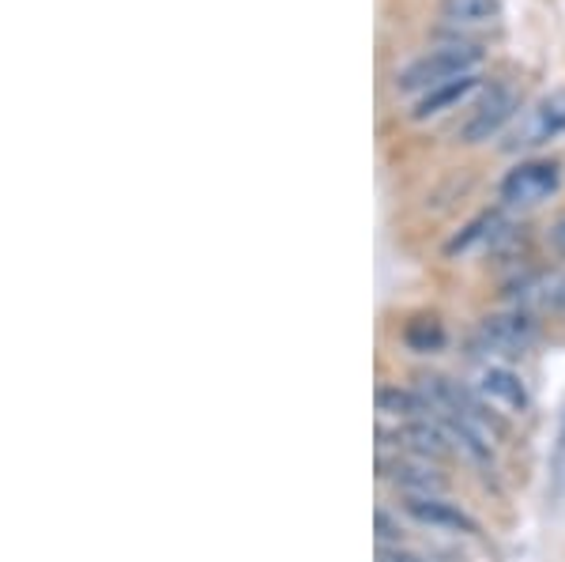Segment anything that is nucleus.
<instances>
[{"mask_svg":"<svg viewBox=\"0 0 565 562\" xmlns=\"http://www.w3.org/2000/svg\"><path fill=\"white\" fill-rule=\"evenodd\" d=\"M482 65V50L471 42H452L441 45V50H430L423 57H415L412 65H404L396 72V87L404 95H418V91H434L441 84H452V79L476 76V68Z\"/></svg>","mask_w":565,"mask_h":562,"instance_id":"1","label":"nucleus"},{"mask_svg":"<svg viewBox=\"0 0 565 562\" xmlns=\"http://www.w3.org/2000/svg\"><path fill=\"white\" fill-rule=\"evenodd\" d=\"M558 136H565V87L551 91V95H543L532 110H524V117L516 121V129L509 132L505 148L532 151V148H543V144L558 140Z\"/></svg>","mask_w":565,"mask_h":562,"instance_id":"2","label":"nucleus"},{"mask_svg":"<svg viewBox=\"0 0 565 562\" xmlns=\"http://www.w3.org/2000/svg\"><path fill=\"white\" fill-rule=\"evenodd\" d=\"M558 185H562L558 162L532 159L505 174V181H501V201L509 208H535V204H543L546 197L558 193Z\"/></svg>","mask_w":565,"mask_h":562,"instance_id":"3","label":"nucleus"},{"mask_svg":"<svg viewBox=\"0 0 565 562\" xmlns=\"http://www.w3.org/2000/svg\"><path fill=\"white\" fill-rule=\"evenodd\" d=\"M516 110H521V95H516L509 84H494L487 95H482V103L476 106V110H471L468 121H463L460 140L463 144L490 140V136H498L509 121H513Z\"/></svg>","mask_w":565,"mask_h":562,"instance_id":"4","label":"nucleus"},{"mask_svg":"<svg viewBox=\"0 0 565 562\" xmlns=\"http://www.w3.org/2000/svg\"><path fill=\"white\" fill-rule=\"evenodd\" d=\"M392 438H396V449L412 453V457H423V460H449L452 453H457V442H452L449 427H445L437 415H430V420L399 423Z\"/></svg>","mask_w":565,"mask_h":562,"instance_id":"5","label":"nucleus"},{"mask_svg":"<svg viewBox=\"0 0 565 562\" xmlns=\"http://www.w3.org/2000/svg\"><path fill=\"white\" fill-rule=\"evenodd\" d=\"M381 476H388L407 498H434L445 491V476L434 468V460L412 457V453L396 460H381Z\"/></svg>","mask_w":565,"mask_h":562,"instance_id":"6","label":"nucleus"},{"mask_svg":"<svg viewBox=\"0 0 565 562\" xmlns=\"http://www.w3.org/2000/svg\"><path fill=\"white\" fill-rule=\"evenodd\" d=\"M479 340L501 356H524L535 340V321L527 314H494L479 325Z\"/></svg>","mask_w":565,"mask_h":562,"instance_id":"7","label":"nucleus"},{"mask_svg":"<svg viewBox=\"0 0 565 562\" xmlns=\"http://www.w3.org/2000/svg\"><path fill=\"white\" fill-rule=\"evenodd\" d=\"M407 518H415L418 524L426 529H437V532H457V537H476L479 524L460 510V506L445 502L441 495L434 498H407Z\"/></svg>","mask_w":565,"mask_h":562,"instance_id":"8","label":"nucleus"},{"mask_svg":"<svg viewBox=\"0 0 565 562\" xmlns=\"http://www.w3.org/2000/svg\"><path fill=\"white\" fill-rule=\"evenodd\" d=\"M377 412L392 415V420H399V423H412V420H430L434 407L423 393H418V389L381 385L377 389Z\"/></svg>","mask_w":565,"mask_h":562,"instance_id":"9","label":"nucleus"},{"mask_svg":"<svg viewBox=\"0 0 565 562\" xmlns=\"http://www.w3.org/2000/svg\"><path fill=\"white\" fill-rule=\"evenodd\" d=\"M482 393H487L490 401L505 404L509 412H524V407H527L524 382L513 374V370H505V367H490L487 374H482Z\"/></svg>","mask_w":565,"mask_h":562,"instance_id":"10","label":"nucleus"},{"mask_svg":"<svg viewBox=\"0 0 565 562\" xmlns=\"http://www.w3.org/2000/svg\"><path fill=\"white\" fill-rule=\"evenodd\" d=\"M441 15L460 26H487L501 20V0H441Z\"/></svg>","mask_w":565,"mask_h":562,"instance_id":"11","label":"nucleus"},{"mask_svg":"<svg viewBox=\"0 0 565 562\" xmlns=\"http://www.w3.org/2000/svg\"><path fill=\"white\" fill-rule=\"evenodd\" d=\"M479 84V76H463V79H452V84H441V87H434V91H426L423 98L415 103V110L412 117L415 121H426V117H434V114H441L445 106H452V103H460L468 91H476Z\"/></svg>","mask_w":565,"mask_h":562,"instance_id":"12","label":"nucleus"},{"mask_svg":"<svg viewBox=\"0 0 565 562\" xmlns=\"http://www.w3.org/2000/svg\"><path fill=\"white\" fill-rule=\"evenodd\" d=\"M501 226H505V223H501V212H482L479 220H471L457 234V238L445 246V253H452V257H457V253H468L471 246H476V242H490L494 234H501Z\"/></svg>","mask_w":565,"mask_h":562,"instance_id":"13","label":"nucleus"},{"mask_svg":"<svg viewBox=\"0 0 565 562\" xmlns=\"http://www.w3.org/2000/svg\"><path fill=\"white\" fill-rule=\"evenodd\" d=\"M404 343L412 351H441L445 348V329L437 317H415L404 329Z\"/></svg>","mask_w":565,"mask_h":562,"instance_id":"14","label":"nucleus"},{"mask_svg":"<svg viewBox=\"0 0 565 562\" xmlns=\"http://www.w3.org/2000/svg\"><path fill=\"white\" fill-rule=\"evenodd\" d=\"M373 524H377V540H381V548H399V524L392 521V513L385 510H377V518H373Z\"/></svg>","mask_w":565,"mask_h":562,"instance_id":"15","label":"nucleus"},{"mask_svg":"<svg viewBox=\"0 0 565 562\" xmlns=\"http://www.w3.org/2000/svg\"><path fill=\"white\" fill-rule=\"evenodd\" d=\"M546 242H551V250L558 253V257H565V212L546 226Z\"/></svg>","mask_w":565,"mask_h":562,"instance_id":"16","label":"nucleus"},{"mask_svg":"<svg viewBox=\"0 0 565 562\" xmlns=\"http://www.w3.org/2000/svg\"><path fill=\"white\" fill-rule=\"evenodd\" d=\"M377 562H423L412 551H399V548H377Z\"/></svg>","mask_w":565,"mask_h":562,"instance_id":"17","label":"nucleus"},{"mask_svg":"<svg viewBox=\"0 0 565 562\" xmlns=\"http://www.w3.org/2000/svg\"><path fill=\"white\" fill-rule=\"evenodd\" d=\"M565 468V423H562V434H558V476Z\"/></svg>","mask_w":565,"mask_h":562,"instance_id":"18","label":"nucleus"},{"mask_svg":"<svg viewBox=\"0 0 565 562\" xmlns=\"http://www.w3.org/2000/svg\"><path fill=\"white\" fill-rule=\"evenodd\" d=\"M554 303H558V306H565V284L558 287V291H554Z\"/></svg>","mask_w":565,"mask_h":562,"instance_id":"19","label":"nucleus"}]
</instances>
